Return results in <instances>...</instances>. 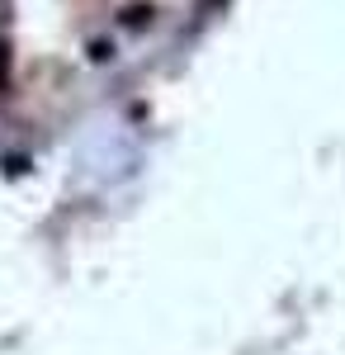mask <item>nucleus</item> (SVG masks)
Wrapping results in <instances>:
<instances>
[]
</instances>
